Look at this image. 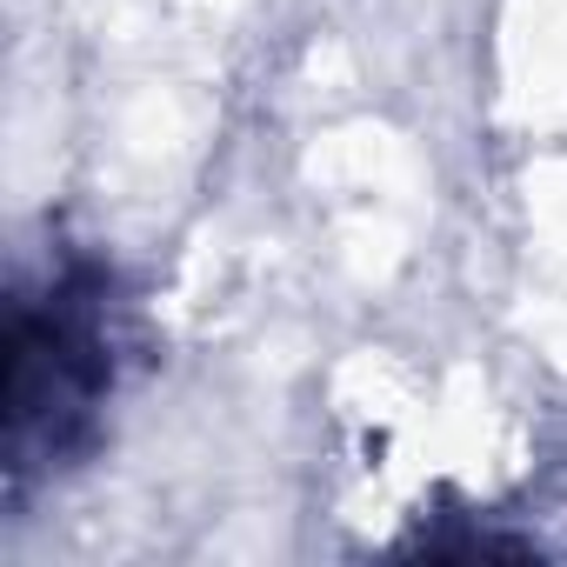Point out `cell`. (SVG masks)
I'll return each mask as SVG.
<instances>
[{"mask_svg":"<svg viewBox=\"0 0 567 567\" xmlns=\"http://www.w3.org/2000/svg\"><path fill=\"white\" fill-rule=\"evenodd\" d=\"M121 354L127 301L107 260L61 247L48 267L14 280L8 361H0V454L14 494L74 474L101 447Z\"/></svg>","mask_w":567,"mask_h":567,"instance_id":"6da1fadb","label":"cell"}]
</instances>
